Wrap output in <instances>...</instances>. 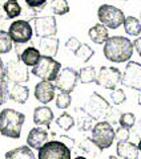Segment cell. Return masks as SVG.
I'll return each instance as SVG.
<instances>
[{
    "mask_svg": "<svg viewBox=\"0 0 141 159\" xmlns=\"http://www.w3.org/2000/svg\"><path fill=\"white\" fill-rule=\"evenodd\" d=\"M133 43L124 36H112L104 44V56L110 62H127L133 54Z\"/></svg>",
    "mask_w": 141,
    "mask_h": 159,
    "instance_id": "obj_1",
    "label": "cell"
},
{
    "mask_svg": "<svg viewBox=\"0 0 141 159\" xmlns=\"http://www.w3.org/2000/svg\"><path fill=\"white\" fill-rule=\"evenodd\" d=\"M26 116L13 109H4L0 113V134L7 138L19 139L22 135L23 123Z\"/></svg>",
    "mask_w": 141,
    "mask_h": 159,
    "instance_id": "obj_2",
    "label": "cell"
},
{
    "mask_svg": "<svg viewBox=\"0 0 141 159\" xmlns=\"http://www.w3.org/2000/svg\"><path fill=\"white\" fill-rule=\"evenodd\" d=\"M60 70H61V64L56 61L52 56H45L41 54L39 62L32 66V74L35 77H39L45 81H56Z\"/></svg>",
    "mask_w": 141,
    "mask_h": 159,
    "instance_id": "obj_3",
    "label": "cell"
},
{
    "mask_svg": "<svg viewBox=\"0 0 141 159\" xmlns=\"http://www.w3.org/2000/svg\"><path fill=\"white\" fill-rule=\"evenodd\" d=\"M92 141L99 146L100 150L109 148L116 139V130L108 121H100L92 127Z\"/></svg>",
    "mask_w": 141,
    "mask_h": 159,
    "instance_id": "obj_4",
    "label": "cell"
},
{
    "mask_svg": "<svg viewBox=\"0 0 141 159\" xmlns=\"http://www.w3.org/2000/svg\"><path fill=\"white\" fill-rule=\"evenodd\" d=\"M99 21L103 23L109 29H117L123 25L125 21V15L120 8L110 6V4H103L97 9Z\"/></svg>",
    "mask_w": 141,
    "mask_h": 159,
    "instance_id": "obj_5",
    "label": "cell"
},
{
    "mask_svg": "<svg viewBox=\"0 0 141 159\" xmlns=\"http://www.w3.org/2000/svg\"><path fill=\"white\" fill-rule=\"evenodd\" d=\"M39 159H70V148L63 141H49L39 148Z\"/></svg>",
    "mask_w": 141,
    "mask_h": 159,
    "instance_id": "obj_6",
    "label": "cell"
},
{
    "mask_svg": "<svg viewBox=\"0 0 141 159\" xmlns=\"http://www.w3.org/2000/svg\"><path fill=\"white\" fill-rule=\"evenodd\" d=\"M0 88L7 96L8 99L17 102V103H26L29 97V89L26 85H22L20 82H12L3 77L0 80Z\"/></svg>",
    "mask_w": 141,
    "mask_h": 159,
    "instance_id": "obj_7",
    "label": "cell"
},
{
    "mask_svg": "<svg viewBox=\"0 0 141 159\" xmlns=\"http://www.w3.org/2000/svg\"><path fill=\"white\" fill-rule=\"evenodd\" d=\"M85 110L89 113V116L93 119L100 121V119H107V116L110 110V105L103 96H100L99 93L93 92L87 102Z\"/></svg>",
    "mask_w": 141,
    "mask_h": 159,
    "instance_id": "obj_8",
    "label": "cell"
},
{
    "mask_svg": "<svg viewBox=\"0 0 141 159\" xmlns=\"http://www.w3.org/2000/svg\"><path fill=\"white\" fill-rule=\"evenodd\" d=\"M121 76L123 73L120 72V69L114 66H101L97 73L96 84L99 86H103L109 90L117 88V85L121 82Z\"/></svg>",
    "mask_w": 141,
    "mask_h": 159,
    "instance_id": "obj_9",
    "label": "cell"
},
{
    "mask_svg": "<svg viewBox=\"0 0 141 159\" xmlns=\"http://www.w3.org/2000/svg\"><path fill=\"white\" fill-rule=\"evenodd\" d=\"M121 84L125 88L141 92V64L128 61L121 76Z\"/></svg>",
    "mask_w": 141,
    "mask_h": 159,
    "instance_id": "obj_10",
    "label": "cell"
},
{
    "mask_svg": "<svg viewBox=\"0 0 141 159\" xmlns=\"http://www.w3.org/2000/svg\"><path fill=\"white\" fill-rule=\"evenodd\" d=\"M9 36L12 37L15 44H26L32 39V27L27 20H16L8 28Z\"/></svg>",
    "mask_w": 141,
    "mask_h": 159,
    "instance_id": "obj_11",
    "label": "cell"
},
{
    "mask_svg": "<svg viewBox=\"0 0 141 159\" xmlns=\"http://www.w3.org/2000/svg\"><path fill=\"white\" fill-rule=\"evenodd\" d=\"M4 77L12 82H20V84L28 82L29 81L28 66L20 58H17V61H9L6 65Z\"/></svg>",
    "mask_w": 141,
    "mask_h": 159,
    "instance_id": "obj_12",
    "label": "cell"
},
{
    "mask_svg": "<svg viewBox=\"0 0 141 159\" xmlns=\"http://www.w3.org/2000/svg\"><path fill=\"white\" fill-rule=\"evenodd\" d=\"M77 81H79V72H76L73 68L67 66L60 70L56 81H55V85H56V89H59L60 92L72 93L77 85Z\"/></svg>",
    "mask_w": 141,
    "mask_h": 159,
    "instance_id": "obj_13",
    "label": "cell"
},
{
    "mask_svg": "<svg viewBox=\"0 0 141 159\" xmlns=\"http://www.w3.org/2000/svg\"><path fill=\"white\" fill-rule=\"evenodd\" d=\"M33 29L37 37L55 36L57 32L56 19L53 16H41L33 20Z\"/></svg>",
    "mask_w": 141,
    "mask_h": 159,
    "instance_id": "obj_14",
    "label": "cell"
},
{
    "mask_svg": "<svg viewBox=\"0 0 141 159\" xmlns=\"http://www.w3.org/2000/svg\"><path fill=\"white\" fill-rule=\"evenodd\" d=\"M55 90H56V85L52 84V81L43 80L41 82L36 84V86H35V98L44 105L49 103L55 98Z\"/></svg>",
    "mask_w": 141,
    "mask_h": 159,
    "instance_id": "obj_15",
    "label": "cell"
},
{
    "mask_svg": "<svg viewBox=\"0 0 141 159\" xmlns=\"http://www.w3.org/2000/svg\"><path fill=\"white\" fill-rule=\"evenodd\" d=\"M37 45H39V51L41 52V54L55 57L59 51V39L56 37V34L55 36L40 37Z\"/></svg>",
    "mask_w": 141,
    "mask_h": 159,
    "instance_id": "obj_16",
    "label": "cell"
},
{
    "mask_svg": "<svg viewBox=\"0 0 141 159\" xmlns=\"http://www.w3.org/2000/svg\"><path fill=\"white\" fill-rule=\"evenodd\" d=\"M48 141V131L43 127H33L27 135V145L39 150Z\"/></svg>",
    "mask_w": 141,
    "mask_h": 159,
    "instance_id": "obj_17",
    "label": "cell"
},
{
    "mask_svg": "<svg viewBox=\"0 0 141 159\" xmlns=\"http://www.w3.org/2000/svg\"><path fill=\"white\" fill-rule=\"evenodd\" d=\"M53 111L48 106H37L33 110V122L37 126H51L53 121Z\"/></svg>",
    "mask_w": 141,
    "mask_h": 159,
    "instance_id": "obj_18",
    "label": "cell"
},
{
    "mask_svg": "<svg viewBox=\"0 0 141 159\" xmlns=\"http://www.w3.org/2000/svg\"><path fill=\"white\" fill-rule=\"evenodd\" d=\"M116 151H117V155L120 158H124V159H136L139 157V152H140L139 146L134 145L132 142H129V141L117 142Z\"/></svg>",
    "mask_w": 141,
    "mask_h": 159,
    "instance_id": "obj_19",
    "label": "cell"
},
{
    "mask_svg": "<svg viewBox=\"0 0 141 159\" xmlns=\"http://www.w3.org/2000/svg\"><path fill=\"white\" fill-rule=\"evenodd\" d=\"M88 36L92 40V43H95V44H99V45L100 44H105V41L109 39L108 28L105 27L103 23H99L88 31Z\"/></svg>",
    "mask_w": 141,
    "mask_h": 159,
    "instance_id": "obj_20",
    "label": "cell"
},
{
    "mask_svg": "<svg viewBox=\"0 0 141 159\" xmlns=\"http://www.w3.org/2000/svg\"><path fill=\"white\" fill-rule=\"evenodd\" d=\"M40 57H41V52L35 47L24 48V51L20 54V60H22L27 66H35L39 62Z\"/></svg>",
    "mask_w": 141,
    "mask_h": 159,
    "instance_id": "obj_21",
    "label": "cell"
},
{
    "mask_svg": "<svg viewBox=\"0 0 141 159\" xmlns=\"http://www.w3.org/2000/svg\"><path fill=\"white\" fill-rule=\"evenodd\" d=\"M6 158L11 159H35V154L32 151V147L27 146H20L13 150L6 152Z\"/></svg>",
    "mask_w": 141,
    "mask_h": 159,
    "instance_id": "obj_22",
    "label": "cell"
},
{
    "mask_svg": "<svg viewBox=\"0 0 141 159\" xmlns=\"http://www.w3.org/2000/svg\"><path fill=\"white\" fill-rule=\"evenodd\" d=\"M123 25H124L125 32L130 34V36H139L141 33V21L139 19H136L134 16L125 17V21Z\"/></svg>",
    "mask_w": 141,
    "mask_h": 159,
    "instance_id": "obj_23",
    "label": "cell"
},
{
    "mask_svg": "<svg viewBox=\"0 0 141 159\" xmlns=\"http://www.w3.org/2000/svg\"><path fill=\"white\" fill-rule=\"evenodd\" d=\"M97 73L95 66H84L79 70V81L81 84H92L96 82Z\"/></svg>",
    "mask_w": 141,
    "mask_h": 159,
    "instance_id": "obj_24",
    "label": "cell"
},
{
    "mask_svg": "<svg viewBox=\"0 0 141 159\" xmlns=\"http://www.w3.org/2000/svg\"><path fill=\"white\" fill-rule=\"evenodd\" d=\"M3 8L8 19H15L22 13V7L17 0H6L3 3Z\"/></svg>",
    "mask_w": 141,
    "mask_h": 159,
    "instance_id": "obj_25",
    "label": "cell"
},
{
    "mask_svg": "<svg viewBox=\"0 0 141 159\" xmlns=\"http://www.w3.org/2000/svg\"><path fill=\"white\" fill-rule=\"evenodd\" d=\"M75 111H77L80 116H79V121H77V125L80 126V130H84V131H87L90 129V123H92L93 121V118L89 116V113L85 110L84 107H76V110Z\"/></svg>",
    "mask_w": 141,
    "mask_h": 159,
    "instance_id": "obj_26",
    "label": "cell"
},
{
    "mask_svg": "<svg viewBox=\"0 0 141 159\" xmlns=\"http://www.w3.org/2000/svg\"><path fill=\"white\" fill-rule=\"evenodd\" d=\"M13 40L9 36V32L0 29V54H6L12 51Z\"/></svg>",
    "mask_w": 141,
    "mask_h": 159,
    "instance_id": "obj_27",
    "label": "cell"
},
{
    "mask_svg": "<svg viewBox=\"0 0 141 159\" xmlns=\"http://www.w3.org/2000/svg\"><path fill=\"white\" fill-rule=\"evenodd\" d=\"M56 125L61 129V130L68 131L75 126V119H73V117L70 116V114L63 113L56 118Z\"/></svg>",
    "mask_w": 141,
    "mask_h": 159,
    "instance_id": "obj_28",
    "label": "cell"
},
{
    "mask_svg": "<svg viewBox=\"0 0 141 159\" xmlns=\"http://www.w3.org/2000/svg\"><path fill=\"white\" fill-rule=\"evenodd\" d=\"M93 54H95V51L88 44H81V45L77 48V51L75 52V56L83 62H88L89 60L93 57Z\"/></svg>",
    "mask_w": 141,
    "mask_h": 159,
    "instance_id": "obj_29",
    "label": "cell"
},
{
    "mask_svg": "<svg viewBox=\"0 0 141 159\" xmlns=\"http://www.w3.org/2000/svg\"><path fill=\"white\" fill-rule=\"evenodd\" d=\"M80 150H81L83 152H85L87 155H92V157L97 155V154L101 151L92 139H84V141L80 143Z\"/></svg>",
    "mask_w": 141,
    "mask_h": 159,
    "instance_id": "obj_30",
    "label": "cell"
},
{
    "mask_svg": "<svg viewBox=\"0 0 141 159\" xmlns=\"http://www.w3.org/2000/svg\"><path fill=\"white\" fill-rule=\"evenodd\" d=\"M51 11L55 15L63 16V15L69 12V6L67 0H52L51 3Z\"/></svg>",
    "mask_w": 141,
    "mask_h": 159,
    "instance_id": "obj_31",
    "label": "cell"
},
{
    "mask_svg": "<svg viewBox=\"0 0 141 159\" xmlns=\"http://www.w3.org/2000/svg\"><path fill=\"white\" fill-rule=\"evenodd\" d=\"M70 102H72V97H70V93L67 92H60L56 96V106L59 109H67L70 106Z\"/></svg>",
    "mask_w": 141,
    "mask_h": 159,
    "instance_id": "obj_32",
    "label": "cell"
},
{
    "mask_svg": "<svg viewBox=\"0 0 141 159\" xmlns=\"http://www.w3.org/2000/svg\"><path fill=\"white\" fill-rule=\"evenodd\" d=\"M120 126H124L127 129H132L136 123V116L133 113H123L119 119Z\"/></svg>",
    "mask_w": 141,
    "mask_h": 159,
    "instance_id": "obj_33",
    "label": "cell"
},
{
    "mask_svg": "<svg viewBox=\"0 0 141 159\" xmlns=\"http://www.w3.org/2000/svg\"><path fill=\"white\" fill-rule=\"evenodd\" d=\"M125 99H127V96H125V93L123 89H113L112 93H110V101H112L114 105H121V103L125 102Z\"/></svg>",
    "mask_w": 141,
    "mask_h": 159,
    "instance_id": "obj_34",
    "label": "cell"
},
{
    "mask_svg": "<svg viewBox=\"0 0 141 159\" xmlns=\"http://www.w3.org/2000/svg\"><path fill=\"white\" fill-rule=\"evenodd\" d=\"M129 130L130 129H127L124 126H120L117 130H116V141H128L129 139Z\"/></svg>",
    "mask_w": 141,
    "mask_h": 159,
    "instance_id": "obj_35",
    "label": "cell"
},
{
    "mask_svg": "<svg viewBox=\"0 0 141 159\" xmlns=\"http://www.w3.org/2000/svg\"><path fill=\"white\" fill-rule=\"evenodd\" d=\"M121 114H123V113H120L119 109H116V107H112V106H110V110H109L108 116H107L108 122H110V123H116V122H119L120 116H121Z\"/></svg>",
    "mask_w": 141,
    "mask_h": 159,
    "instance_id": "obj_36",
    "label": "cell"
},
{
    "mask_svg": "<svg viewBox=\"0 0 141 159\" xmlns=\"http://www.w3.org/2000/svg\"><path fill=\"white\" fill-rule=\"evenodd\" d=\"M81 45V43H80V40L76 39V37H69L67 40V43H65V48L69 49V51H72L73 53L77 51V48Z\"/></svg>",
    "mask_w": 141,
    "mask_h": 159,
    "instance_id": "obj_37",
    "label": "cell"
},
{
    "mask_svg": "<svg viewBox=\"0 0 141 159\" xmlns=\"http://www.w3.org/2000/svg\"><path fill=\"white\" fill-rule=\"evenodd\" d=\"M27 3L28 7H32V8H43L47 3V0H24Z\"/></svg>",
    "mask_w": 141,
    "mask_h": 159,
    "instance_id": "obj_38",
    "label": "cell"
},
{
    "mask_svg": "<svg viewBox=\"0 0 141 159\" xmlns=\"http://www.w3.org/2000/svg\"><path fill=\"white\" fill-rule=\"evenodd\" d=\"M60 139H61V141L65 143V145H68L69 148H72L73 145H75V141H73V139H70V138L67 137V135H61V137H60Z\"/></svg>",
    "mask_w": 141,
    "mask_h": 159,
    "instance_id": "obj_39",
    "label": "cell"
},
{
    "mask_svg": "<svg viewBox=\"0 0 141 159\" xmlns=\"http://www.w3.org/2000/svg\"><path fill=\"white\" fill-rule=\"evenodd\" d=\"M133 45H134L136 52H137V53H139V56L141 57V36L134 40V41H133Z\"/></svg>",
    "mask_w": 141,
    "mask_h": 159,
    "instance_id": "obj_40",
    "label": "cell"
},
{
    "mask_svg": "<svg viewBox=\"0 0 141 159\" xmlns=\"http://www.w3.org/2000/svg\"><path fill=\"white\" fill-rule=\"evenodd\" d=\"M4 73H6V65H4L2 58H0V80L4 77Z\"/></svg>",
    "mask_w": 141,
    "mask_h": 159,
    "instance_id": "obj_41",
    "label": "cell"
},
{
    "mask_svg": "<svg viewBox=\"0 0 141 159\" xmlns=\"http://www.w3.org/2000/svg\"><path fill=\"white\" fill-rule=\"evenodd\" d=\"M7 96L4 94V92L2 90V88H0V105H3V103H6V101H7Z\"/></svg>",
    "mask_w": 141,
    "mask_h": 159,
    "instance_id": "obj_42",
    "label": "cell"
},
{
    "mask_svg": "<svg viewBox=\"0 0 141 159\" xmlns=\"http://www.w3.org/2000/svg\"><path fill=\"white\" fill-rule=\"evenodd\" d=\"M137 146H139V150H140V152H141V138H140V142H139Z\"/></svg>",
    "mask_w": 141,
    "mask_h": 159,
    "instance_id": "obj_43",
    "label": "cell"
},
{
    "mask_svg": "<svg viewBox=\"0 0 141 159\" xmlns=\"http://www.w3.org/2000/svg\"><path fill=\"white\" fill-rule=\"evenodd\" d=\"M139 103H140V105H141V94H140V96H139Z\"/></svg>",
    "mask_w": 141,
    "mask_h": 159,
    "instance_id": "obj_44",
    "label": "cell"
},
{
    "mask_svg": "<svg viewBox=\"0 0 141 159\" xmlns=\"http://www.w3.org/2000/svg\"><path fill=\"white\" fill-rule=\"evenodd\" d=\"M125 2H127V0H125Z\"/></svg>",
    "mask_w": 141,
    "mask_h": 159,
    "instance_id": "obj_45",
    "label": "cell"
}]
</instances>
